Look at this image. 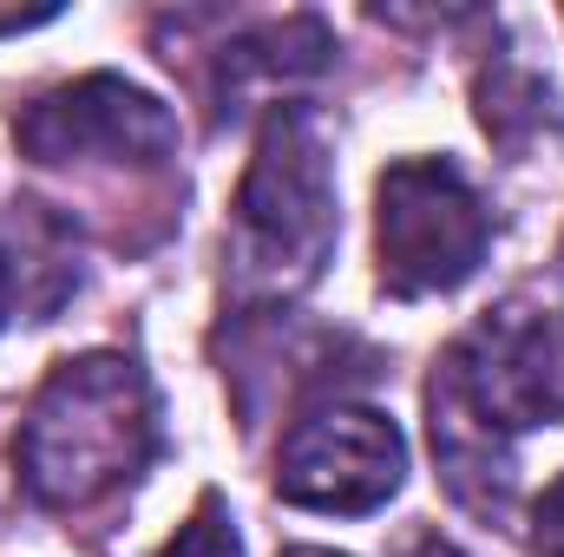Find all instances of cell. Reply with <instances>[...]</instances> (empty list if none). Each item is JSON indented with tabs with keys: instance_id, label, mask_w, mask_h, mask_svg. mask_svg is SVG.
Masks as SVG:
<instances>
[{
	"instance_id": "obj_6",
	"label": "cell",
	"mask_w": 564,
	"mask_h": 557,
	"mask_svg": "<svg viewBox=\"0 0 564 557\" xmlns=\"http://www.w3.org/2000/svg\"><path fill=\"white\" fill-rule=\"evenodd\" d=\"M13 139L33 164H79V157H112V164H164L177 151V119L112 73H93L79 86H59L33 99L13 119Z\"/></svg>"
},
{
	"instance_id": "obj_12",
	"label": "cell",
	"mask_w": 564,
	"mask_h": 557,
	"mask_svg": "<svg viewBox=\"0 0 564 557\" xmlns=\"http://www.w3.org/2000/svg\"><path fill=\"white\" fill-rule=\"evenodd\" d=\"M282 557H335V551H315V545H302V551H282Z\"/></svg>"
},
{
	"instance_id": "obj_3",
	"label": "cell",
	"mask_w": 564,
	"mask_h": 557,
	"mask_svg": "<svg viewBox=\"0 0 564 557\" xmlns=\"http://www.w3.org/2000/svg\"><path fill=\"white\" fill-rule=\"evenodd\" d=\"M335 177L328 144L308 112H270L250 171L230 210V295L237 302H289L322 276L335 250Z\"/></svg>"
},
{
	"instance_id": "obj_4",
	"label": "cell",
	"mask_w": 564,
	"mask_h": 557,
	"mask_svg": "<svg viewBox=\"0 0 564 557\" xmlns=\"http://www.w3.org/2000/svg\"><path fill=\"white\" fill-rule=\"evenodd\" d=\"M375 243H381V288L421 302L459 288L486 263L492 217L446 157H401L381 171L375 190Z\"/></svg>"
},
{
	"instance_id": "obj_2",
	"label": "cell",
	"mask_w": 564,
	"mask_h": 557,
	"mask_svg": "<svg viewBox=\"0 0 564 557\" xmlns=\"http://www.w3.org/2000/svg\"><path fill=\"white\" fill-rule=\"evenodd\" d=\"M158 452V401L139 361L79 354L59 361L20 419L13 466L53 512H86L126 492Z\"/></svg>"
},
{
	"instance_id": "obj_5",
	"label": "cell",
	"mask_w": 564,
	"mask_h": 557,
	"mask_svg": "<svg viewBox=\"0 0 564 557\" xmlns=\"http://www.w3.org/2000/svg\"><path fill=\"white\" fill-rule=\"evenodd\" d=\"M401 472H408V439L381 407H328L282 439L276 492L302 512L361 518L401 492Z\"/></svg>"
},
{
	"instance_id": "obj_10",
	"label": "cell",
	"mask_w": 564,
	"mask_h": 557,
	"mask_svg": "<svg viewBox=\"0 0 564 557\" xmlns=\"http://www.w3.org/2000/svg\"><path fill=\"white\" fill-rule=\"evenodd\" d=\"M414 557H459V551H453V545H440V538H421V545H414Z\"/></svg>"
},
{
	"instance_id": "obj_11",
	"label": "cell",
	"mask_w": 564,
	"mask_h": 557,
	"mask_svg": "<svg viewBox=\"0 0 564 557\" xmlns=\"http://www.w3.org/2000/svg\"><path fill=\"white\" fill-rule=\"evenodd\" d=\"M7 302H13V270L0 263V321H7Z\"/></svg>"
},
{
	"instance_id": "obj_7",
	"label": "cell",
	"mask_w": 564,
	"mask_h": 557,
	"mask_svg": "<svg viewBox=\"0 0 564 557\" xmlns=\"http://www.w3.org/2000/svg\"><path fill=\"white\" fill-rule=\"evenodd\" d=\"M158 557H243L237 525H230V512H224V499H217V492H204V499H197V512L177 525V538H171Z\"/></svg>"
},
{
	"instance_id": "obj_8",
	"label": "cell",
	"mask_w": 564,
	"mask_h": 557,
	"mask_svg": "<svg viewBox=\"0 0 564 557\" xmlns=\"http://www.w3.org/2000/svg\"><path fill=\"white\" fill-rule=\"evenodd\" d=\"M532 551L539 557H564V479H552L545 499L532 505Z\"/></svg>"
},
{
	"instance_id": "obj_1",
	"label": "cell",
	"mask_w": 564,
	"mask_h": 557,
	"mask_svg": "<svg viewBox=\"0 0 564 557\" xmlns=\"http://www.w3.org/2000/svg\"><path fill=\"white\" fill-rule=\"evenodd\" d=\"M433 452L459 499L473 479L506 492V439L525 426H564V308H499L453 341L433 387Z\"/></svg>"
},
{
	"instance_id": "obj_9",
	"label": "cell",
	"mask_w": 564,
	"mask_h": 557,
	"mask_svg": "<svg viewBox=\"0 0 564 557\" xmlns=\"http://www.w3.org/2000/svg\"><path fill=\"white\" fill-rule=\"evenodd\" d=\"M53 20V7H33V13H0V33H20V26H40Z\"/></svg>"
}]
</instances>
